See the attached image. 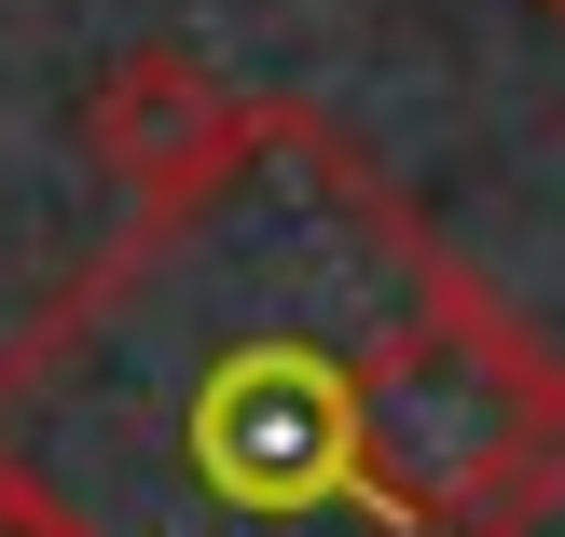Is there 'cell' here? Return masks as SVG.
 <instances>
[{"label":"cell","instance_id":"1","mask_svg":"<svg viewBox=\"0 0 565 537\" xmlns=\"http://www.w3.org/2000/svg\"><path fill=\"white\" fill-rule=\"evenodd\" d=\"M0 483L70 537H539L565 358L345 125L248 97L0 345Z\"/></svg>","mask_w":565,"mask_h":537},{"label":"cell","instance_id":"2","mask_svg":"<svg viewBox=\"0 0 565 537\" xmlns=\"http://www.w3.org/2000/svg\"><path fill=\"white\" fill-rule=\"evenodd\" d=\"M235 110H248V97H235L193 42H125L97 83H83V152H97L125 193H152V180H180Z\"/></svg>","mask_w":565,"mask_h":537},{"label":"cell","instance_id":"3","mask_svg":"<svg viewBox=\"0 0 565 537\" xmlns=\"http://www.w3.org/2000/svg\"><path fill=\"white\" fill-rule=\"evenodd\" d=\"M0 537H70V524H55V511H42L28 483H0Z\"/></svg>","mask_w":565,"mask_h":537},{"label":"cell","instance_id":"4","mask_svg":"<svg viewBox=\"0 0 565 537\" xmlns=\"http://www.w3.org/2000/svg\"><path fill=\"white\" fill-rule=\"evenodd\" d=\"M552 14H565V0H552Z\"/></svg>","mask_w":565,"mask_h":537}]
</instances>
